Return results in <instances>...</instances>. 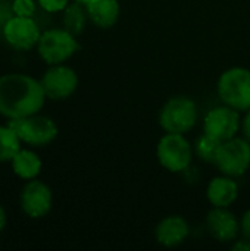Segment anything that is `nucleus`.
<instances>
[{
    "instance_id": "obj_7",
    "label": "nucleus",
    "mask_w": 250,
    "mask_h": 251,
    "mask_svg": "<svg viewBox=\"0 0 250 251\" xmlns=\"http://www.w3.org/2000/svg\"><path fill=\"white\" fill-rule=\"evenodd\" d=\"M214 165L227 176L239 178L250 168V141L245 137H233L222 141L217 153Z\"/></svg>"
},
{
    "instance_id": "obj_25",
    "label": "nucleus",
    "mask_w": 250,
    "mask_h": 251,
    "mask_svg": "<svg viewBox=\"0 0 250 251\" xmlns=\"http://www.w3.org/2000/svg\"><path fill=\"white\" fill-rule=\"evenodd\" d=\"M233 250L234 251H250V241L248 238H242V240H236L233 244Z\"/></svg>"
},
{
    "instance_id": "obj_14",
    "label": "nucleus",
    "mask_w": 250,
    "mask_h": 251,
    "mask_svg": "<svg viewBox=\"0 0 250 251\" xmlns=\"http://www.w3.org/2000/svg\"><path fill=\"white\" fill-rule=\"evenodd\" d=\"M206 197L212 207H230L239 197V185L233 176L221 174L208 184Z\"/></svg>"
},
{
    "instance_id": "obj_22",
    "label": "nucleus",
    "mask_w": 250,
    "mask_h": 251,
    "mask_svg": "<svg viewBox=\"0 0 250 251\" xmlns=\"http://www.w3.org/2000/svg\"><path fill=\"white\" fill-rule=\"evenodd\" d=\"M13 10H12V1L9 0H0V35L3 31V26L6 25V22L13 16Z\"/></svg>"
},
{
    "instance_id": "obj_8",
    "label": "nucleus",
    "mask_w": 250,
    "mask_h": 251,
    "mask_svg": "<svg viewBox=\"0 0 250 251\" xmlns=\"http://www.w3.org/2000/svg\"><path fill=\"white\" fill-rule=\"evenodd\" d=\"M40 35L41 29L32 16L13 15L3 26L0 37L9 47L18 51H28L37 47Z\"/></svg>"
},
{
    "instance_id": "obj_5",
    "label": "nucleus",
    "mask_w": 250,
    "mask_h": 251,
    "mask_svg": "<svg viewBox=\"0 0 250 251\" xmlns=\"http://www.w3.org/2000/svg\"><path fill=\"white\" fill-rule=\"evenodd\" d=\"M7 125L16 132L21 143L31 147H44L56 140L57 125L49 116L35 113L25 118L9 119Z\"/></svg>"
},
{
    "instance_id": "obj_4",
    "label": "nucleus",
    "mask_w": 250,
    "mask_h": 251,
    "mask_svg": "<svg viewBox=\"0 0 250 251\" xmlns=\"http://www.w3.org/2000/svg\"><path fill=\"white\" fill-rule=\"evenodd\" d=\"M218 96L222 104L239 112L250 109V71L246 68H230L218 79Z\"/></svg>"
},
{
    "instance_id": "obj_15",
    "label": "nucleus",
    "mask_w": 250,
    "mask_h": 251,
    "mask_svg": "<svg viewBox=\"0 0 250 251\" xmlns=\"http://www.w3.org/2000/svg\"><path fill=\"white\" fill-rule=\"evenodd\" d=\"M85 10L91 24L102 29L112 28L121 15V6L118 0H91L85 6Z\"/></svg>"
},
{
    "instance_id": "obj_24",
    "label": "nucleus",
    "mask_w": 250,
    "mask_h": 251,
    "mask_svg": "<svg viewBox=\"0 0 250 251\" xmlns=\"http://www.w3.org/2000/svg\"><path fill=\"white\" fill-rule=\"evenodd\" d=\"M242 131H243V137L250 141V109L246 110V115L242 121Z\"/></svg>"
},
{
    "instance_id": "obj_1",
    "label": "nucleus",
    "mask_w": 250,
    "mask_h": 251,
    "mask_svg": "<svg viewBox=\"0 0 250 251\" xmlns=\"http://www.w3.org/2000/svg\"><path fill=\"white\" fill-rule=\"evenodd\" d=\"M46 100L40 79L19 72L0 76V116L7 121L40 113Z\"/></svg>"
},
{
    "instance_id": "obj_27",
    "label": "nucleus",
    "mask_w": 250,
    "mask_h": 251,
    "mask_svg": "<svg viewBox=\"0 0 250 251\" xmlns=\"http://www.w3.org/2000/svg\"><path fill=\"white\" fill-rule=\"evenodd\" d=\"M74 1H77V3H80V4H83V6H87L91 0H74Z\"/></svg>"
},
{
    "instance_id": "obj_26",
    "label": "nucleus",
    "mask_w": 250,
    "mask_h": 251,
    "mask_svg": "<svg viewBox=\"0 0 250 251\" xmlns=\"http://www.w3.org/2000/svg\"><path fill=\"white\" fill-rule=\"evenodd\" d=\"M6 224H7V215H6L4 207L0 204V232L6 228Z\"/></svg>"
},
{
    "instance_id": "obj_17",
    "label": "nucleus",
    "mask_w": 250,
    "mask_h": 251,
    "mask_svg": "<svg viewBox=\"0 0 250 251\" xmlns=\"http://www.w3.org/2000/svg\"><path fill=\"white\" fill-rule=\"evenodd\" d=\"M87 21H88V15H87L85 6L77 1L69 3L66 9L63 10V18H62L63 28L69 31L71 34H74L75 37L80 35L85 29Z\"/></svg>"
},
{
    "instance_id": "obj_9",
    "label": "nucleus",
    "mask_w": 250,
    "mask_h": 251,
    "mask_svg": "<svg viewBox=\"0 0 250 251\" xmlns=\"http://www.w3.org/2000/svg\"><path fill=\"white\" fill-rule=\"evenodd\" d=\"M46 97L50 100H66L78 88V75L77 72L63 63L49 65L46 72L40 79Z\"/></svg>"
},
{
    "instance_id": "obj_19",
    "label": "nucleus",
    "mask_w": 250,
    "mask_h": 251,
    "mask_svg": "<svg viewBox=\"0 0 250 251\" xmlns=\"http://www.w3.org/2000/svg\"><path fill=\"white\" fill-rule=\"evenodd\" d=\"M220 146H221V141L215 140L214 137L208 135V134H202L196 144H194V153L196 156L205 162V163H214L215 162V157H217V153L220 150Z\"/></svg>"
},
{
    "instance_id": "obj_2",
    "label": "nucleus",
    "mask_w": 250,
    "mask_h": 251,
    "mask_svg": "<svg viewBox=\"0 0 250 251\" xmlns=\"http://www.w3.org/2000/svg\"><path fill=\"white\" fill-rule=\"evenodd\" d=\"M199 112L196 103L187 96L171 97L159 112V125L165 132L186 134L197 124Z\"/></svg>"
},
{
    "instance_id": "obj_20",
    "label": "nucleus",
    "mask_w": 250,
    "mask_h": 251,
    "mask_svg": "<svg viewBox=\"0 0 250 251\" xmlns=\"http://www.w3.org/2000/svg\"><path fill=\"white\" fill-rule=\"evenodd\" d=\"M37 4L35 0H12V10L18 16H34Z\"/></svg>"
},
{
    "instance_id": "obj_12",
    "label": "nucleus",
    "mask_w": 250,
    "mask_h": 251,
    "mask_svg": "<svg viewBox=\"0 0 250 251\" xmlns=\"http://www.w3.org/2000/svg\"><path fill=\"white\" fill-rule=\"evenodd\" d=\"M206 228L220 243H234L240 234V222L230 207H212L206 216Z\"/></svg>"
},
{
    "instance_id": "obj_18",
    "label": "nucleus",
    "mask_w": 250,
    "mask_h": 251,
    "mask_svg": "<svg viewBox=\"0 0 250 251\" xmlns=\"http://www.w3.org/2000/svg\"><path fill=\"white\" fill-rule=\"evenodd\" d=\"M21 144L19 137L7 124L0 125V163L10 162L21 150Z\"/></svg>"
},
{
    "instance_id": "obj_23",
    "label": "nucleus",
    "mask_w": 250,
    "mask_h": 251,
    "mask_svg": "<svg viewBox=\"0 0 250 251\" xmlns=\"http://www.w3.org/2000/svg\"><path fill=\"white\" fill-rule=\"evenodd\" d=\"M240 234L250 241V209L246 210L240 221Z\"/></svg>"
},
{
    "instance_id": "obj_21",
    "label": "nucleus",
    "mask_w": 250,
    "mask_h": 251,
    "mask_svg": "<svg viewBox=\"0 0 250 251\" xmlns=\"http://www.w3.org/2000/svg\"><path fill=\"white\" fill-rule=\"evenodd\" d=\"M37 3L44 12L57 13V12H63L66 6L71 3V0H37Z\"/></svg>"
},
{
    "instance_id": "obj_16",
    "label": "nucleus",
    "mask_w": 250,
    "mask_h": 251,
    "mask_svg": "<svg viewBox=\"0 0 250 251\" xmlns=\"http://www.w3.org/2000/svg\"><path fill=\"white\" fill-rule=\"evenodd\" d=\"M10 166L18 178L29 181V179H35L40 175L43 163L35 151H32L31 149L21 147V150L10 160Z\"/></svg>"
},
{
    "instance_id": "obj_11",
    "label": "nucleus",
    "mask_w": 250,
    "mask_h": 251,
    "mask_svg": "<svg viewBox=\"0 0 250 251\" xmlns=\"http://www.w3.org/2000/svg\"><path fill=\"white\" fill-rule=\"evenodd\" d=\"M19 204L22 212L31 219H41L53 204V194L47 184L40 179H29L21 190Z\"/></svg>"
},
{
    "instance_id": "obj_10",
    "label": "nucleus",
    "mask_w": 250,
    "mask_h": 251,
    "mask_svg": "<svg viewBox=\"0 0 250 251\" xmlns=\"http://www.w3.org/2000/svg\"><path fill=\"white\" fill-rule=\"evenodd\" d=\"M242 128L239 110L222 104L211 109L203 118V132L218 141H227L237 135Z\"/></svg>"
},
{
    "instance_id": "obj_13",
    "label": "nucleus",
    "mask_w": 250,
    "mask_h": 251,
    "mask_svg": "<svg viewBox=\"0 0 250 251\" xmlns=\"http://www.w3.org/2000/svg\"><path fill=\"white\" fill-rule=\"evenodd\" d=\"M190 235L189 222L178 215H171L158 222L155 228V240L159 246L174 249L186 243Z\"/></svg>"
},
{
    "instance_id": "obj_3",
    "label": "nucleus",
    "mask_w": 250,
    "mask_h": 251,
    "mask_svg": "<svg viewBox=\"0 0 250 251\" xmlns=\"http://www.w3.org/2000/svg\"><path fill=\"white\" fill-rule=\"evenodd\" d=\"M35 49L43 62L59 65L69 60L78 51L80 43L65 28H50L41 32Z\"/></svg>"
},
{
    "instance_id": "obj_6",
    "label": "nucleus",
    "mask_w": 250,
    "mask_h": 251,
    "mask_svg": "<svg viewBox=\"0 0 250 251\" xmlns=\"http://www.w3.org/2000/svg\"><path fill=\"white\" fill-rule=\"evenodd\" d=\"M156 157L168 172H186L193 160V147L184 134L167 132L156 146Z\"/></svg>"
}]
</instances>
